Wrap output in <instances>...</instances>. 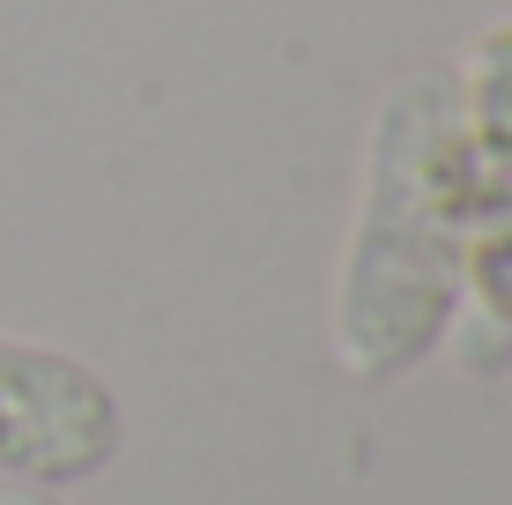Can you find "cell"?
<instances>
[{
    "label": "cell",
    "mask_w": 512,
    "mask_h": 505,
    "mask_svg": "<svg viewBox=\"0 0 512 505\" xmlns=\"http://www.w3.org/2000/svg\"><path fill=\"white\" fill-rule=\"evenodd\" d=\"M127 446V409L97 364L30 335H0V476L90 483Z\"/></svg>",
    "instance_id": "7a4b0ae2"
},
{
    "label": "cell",
    "mask_w": 512,
    "mask_h": 505,
    "mask_svg": "<svg viewBox=\"0 0 512 505\" xmlns=\"http://www.w3.org/2000/svg\"><path fill=\"white\" fill-rule=\"evenodd\" d=\"M453 82H461L468 298L512 327V15L453 67Z\"/></svg>",
    "instance_id": "3957f363"
},
{
    "label": "cell",
    "mask_w": 512,
    "mask_h": 505,
    "mask_svg": "<svg viewBox=\"0 0 512 505\" xmlns=\"http://www.w3.org/2000/svg\"><path fill=\"white\" fill-rule=\"evenodd\" d=\"M468 298L461 82L416 67L386 90L364 149L357 223L334 275V357L357 379H401L446 342Z\"/></svg>",
    "instance_id": "6da1fadb"
}]
</instances>
